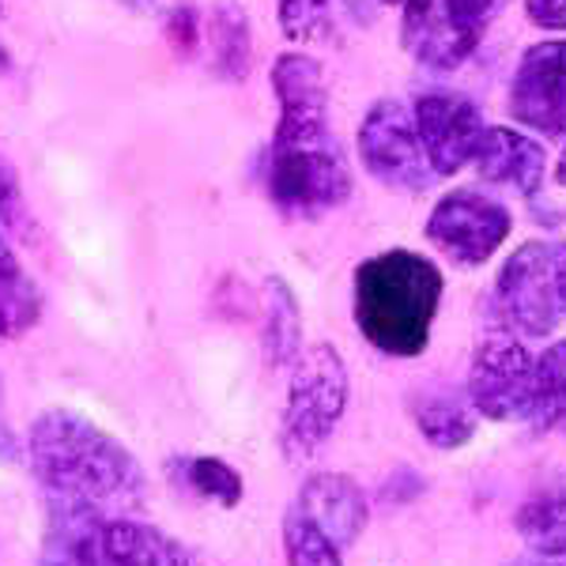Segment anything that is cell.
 <instances>
[{
    "label": "cell",
    "mask_w": 566,
    "mask_h": 566,
    "mask_svg": "<svg viewBox=\"0 0 566 566\" xmlns=\"http://www.w3.org/2000/svg\"><path fill=\"white\" fill-rule=\"evenodd\" d=\"M272 91L280 122L269 151V197L283 216L314 219L352 193L348 163L328 129L322 65L306 53H283L272 69Z\"/></svg>",
    "instance_id": "obj_1"
},
{
    "label": "cell",
    "mask_w": 566,
    "mask_h": 566,
    "mask_svg": "<svg viewBox=\"0 0 566 566\" xmlns=\"http://www.w3.org/2000/svg\"><path fill=\"white\" fill-rule=\"evenodd\" d=\"M27 461L45 510L57 514H125L144 499V469L133 450L72 408H45L27 431Z\"/></svg>",
    "instance_id": "obj_2"
},
{
    "label": "cell",
    "mask_w": 566,
    "mask_h": 566,
    "mask_svg": "<svg viewBox=\"0 0 566 566\" xmlns=\"http://www.w3.org/2000/svg\"><path fill=\"white\" fill-rule=\"evenodd\" d=\"M442 276L427 258L389 250L363 261L355 272V322L363 336L386 355H419L427 348Z\"/></svg>",
    "instance_id": "obj_3"
},
{
    "label": "cell",
    "mask_w": 566,
    "mask_h": 566,
    "mask_svg": "<svg viewBox=\"0 0 566 566\" xmlns=\"http://www.w3.org/2000/svg\"><path fill=\"white\" fill-rule=\"evenodd\" d=\"M45 559L61 566H193L175 536L125 514L45 510Z\"/></svg>",
    "instance_id": "obj_4"
},
{
    "label": "cell",
    "mask_w": 566,
    "mask_h": 566,
    "mask_svg": "<svg viewBox=\"0 0 566 566\" xmlns=\"http://www.w3.org/2000/svg\"><path fill=\"white\" fill-rule=\"evenodd\" d=\"M348 408V370L336 348L317 344L295 359L287 408H283L280 446L291 461H306L328 442Z\"/></svg>",
    "instance_id": "obj_5"
},
{
    "label": "cell",
    "mask_w": 566,
    "mask_h": 566,
    "mask_svg": "<svg viewBox=\"0 0 566 566\" xmlns=\"http://www.w3.org/2000/svg\"><path fill=\"white\" fill-rule=\"evenodd\" d=\"M405 8V45L431 69H458L476 50L499 0H389Z\"/></svg>",
    "instance_id": "obj_6"
},
{
    "label": "cell",
    "mask_w": 566,
    "mask_h": 566,
    "mask_svg": "<svg viewBox=\"0 0 566 566\" xmlns=\"http://www.w3.org/2000/svg\"><path fill=\"white\" fill-rule=\"evenodd\" d=\"M359 155H363V167L392 189L419 193V189L431 186L434 170L427 163L423 144H419L416 117L400 103H378L363 117Z\"/></svg>",
    "instance_id": "obj_7"
},
{
    "label": "cell",
    "mask_w": 566,
    "mask_h": 566,
    "mask_svg": "<svg viewBox=\"0 0 566 566\" xmlns=\"http://www.w3.org/2000/svg\"><path fill=\"white\" fill-rule=\"evenodd\" d=\"M510 234V216L495 200L461 189L438 200V208L427 219V239H431L446 258L458 264H480L499 250Z\"/></svg>",
    "instance_id": "obj_8"
},
{
    "label": "cell",
    "mask_w": 566,
    "mask_h": 566,
    "mask_svg": "<svg viewBox=\"0 0 566 566\" xmlns=\"http://www.w3.org/2000/svg\"><path fill=\"white\" fill-rule=\"evenodd\" d=\"M499 310L506 322L522 328L525 336H544L555 328L559 303H555V276H552V245L525 242L506 269L499 272Z\"/></svg>",
    "instance_id": "obj_9"
},
{
    "label": "cell",
    "mask_w": 566,
    "mask_h": 566,
    "mask_svg": "<svg viewBox=\"0 0 566 566\" xmlns=\"http://www.w3.org/2000/svg\"><path fill=\"white\" fill-rule=\"evenodd\" d=\"M472 405L491 419L528 416L533 405V359L510 336H488L476 348L469 374Z\"/></svg>",
    "instance_id": "obj_10"
},
{
    "label": "cell",
    "mask_w": 566,
    "mask_h": 566,
    "mask_svg": "<svg viewBox=\"0 0 566 566\" xmlns=\"http://www.w3.org/2000/svg\"><path fill=\"white\" fill-rule=\"evenodd\" d=\"M416 133L434 175H458L480 148L483 122L480 109L469 98L450 95V91H434V95L419 98Z\"/></svg>",
    "instance_id": "obj_11"
},
{
    "label": "cell",
    "mask_w": 566,
    "mask_h": 566,
    "mask_svg": "<svg viewBox=\"0 0 566 566\" xmlns=\"http://www.w3.org/2000/svg\"><path fill=\"white\" fill-rule=\"evenodd\" d=\"M510 109L544 136L566 129V42H544L525 53L510 91Z\"/></svg>",
    "instance_id": "obj_12"
},
{
    "label": "cell",
    "mask_w": 566,
    "mask_h": 566,
    "mask_svg": "<svg viewBox=\"0 0 566 566\" xmlns=\"http://www.w3.org/2000/svg\"><path fill=\"white\" fill-rule=\"evenodd\" d=\"M295 510L310 517L336 547H352L367 528V499H363L359 483L340 476V472H322V476H310L298 491Z\"/></svg>",
    "instance_id": "obj_13"
},
{
    "label": "cell",
    "mask_w": 566,
    "mask_h": 566,
    "mask_svg": "<svg viewBox=\"0 0 566 566\" xmlns=\"http://www.w3.org/2000/svg\"><path fill=\"white\" fill-rule=\"evenodd\" d=\"M472 163L488 181H502L522 193H536V186L544 181V148L510 129H483Z\"/></svg>",
    "instance_id": "obj_14"
},
{
    "label": "cell",
    "mask_w": 566,
    "mask_h": 566,
    "mask_svg": "<svg viewBox=\"0 0 566 566\" xmlns=\"http://www.w3.org/2000/svg\"><path fill=\"white\" fill-rule=\"evenodd\" d=\"M298 344H303V317L298 303L283 280H269V298H264V352H269L272 367H287L298 359Z\"/></svg>",
    "instance_id": "obj_15"
},
{
    "label": "cell",
    "mask_w": 566,
    "mask_h": 566,
    "mask_svg": "<svg viewBox=\"0 0 566 566\" xmlns=\"http://www.w3.org/2000/svg\"><path fill=\"white\" fill-rule=\"evenodd\" d=\"M170 472L178 476L181 488L193 491V495L205 502H216V506H223V510L242 502L239 469H231V464L219 458H208V453H200V458H178L170 464Z\"/></svg>",
    "instance_id": "obj_16"
},
{
    "label": "cell",
    "mask_w": 566,
    "mask_h": 566,
    "mask_svg": "<svg viewBox=\"0 0 566 566\" xmlns=\"http://www.w3.org/2000/svg\"><path fill=\"white\" fill-rule=\"evenodd\" d=\"M517 528L544 559H566V491L528 502L517 514Z\"/></svg>",
    "instance_id": "obj_17"
},
{
    "label": "cell",
    "mask_w": 566,
    "mask_h": 566,
    "mask_svg": "<svg viewBox=\"0 0 566 566\" xmlns=\"http://www.w3.org/2000/svg\"><path fill=\"white\" fill-rule=\"evenodd\" d=\"M208 31H212L216 69L231 80L245 76V65H250V27H245L242 8L234 0H219Z\"/></svg>",
    "instance_id": "obj_18"
},
{
    "label": "cell",
    "mask_w": 566,
    "mask_h": 566,
    "mask_svg": "<svg viewBox=\"0 0 566 566\" xmlns=\"http://www.w3.org/2000/svg\"><path fill=\"white\" fill-rule=\"evenodd\" d=\"M42 317V295L23 269L0 272V336L12 340Z\"/></svg>",
    "instance_id": "obj_19"
},
{
    "label": "cell",
    "mask_w": 566,
    "mask_h": 566,
    "mask_svg": "<svg viewBox=\"0 0 566 566\" xmlns=\"http://www.w3.org/2000/svg\"><path fill=\"white\" fill-rule=\"evenodd\" d=\"M283 552H287V566H344L340 547L298 510H291L283 522Z\"/></svg>",
    "instance_id": "obj_20"
},
{
    "label": "cell",
    "mask_w": 566,
    "mask_h": 566,
    "mask_svg": "<svg viewBox=\"0 0 566 566\" xmlns=\"http://www.w3.org/2000/svg\"><path fill=\"white\" fill-rule=\"evenodd\" d=\"M419 419V431L431 438L434 446H442V450H453V446H464L472 438V416L464 412L461 400L453 397H431L423 400V408L416 412Z\"/></svg>",
    "instance_id": "obj_21"
},
{
    "label": "cell",
    "mask_w": 566,
    "mask_h": 566,
    "mask_svg": "<svg viewBox=\"0 0 566 566\" xmlns=\"http://www.w3.org/2000/svg\"><path fill=\"white\" fill-rule=\"evenodd\" d=\"M328 8H333V0H280L283 34L295 42L314 39L322 31V23L328 20Z\"/></svg>",
    "instance_id": "obj_22"
},
{
    "label": "cell",
    "mask_w": 566,
    "mask_h": 566,
    "mask_svg": "<svg viewBox=\"0 0 566 566\" xmlns=\"http://www.w3.org/2000/svg\"><path fill=\"white\" fill-rule=\"evenodd\" d=\"M533 23L541 27H555V31H566V0H525Z\"/></svg>",
    "instance_id": "obj_23"
},
{
    "label": "cell",
    "mask_w": 566,
    "mask_h": 566,
    "mask_svg": "<svg viewBox=\"0 0 566 566\" xmlns=\"http://www.w3.org/2000/svg\"><path fill=\"white\" fill-rule=\"evenodd\" d=\"M15 208H20V181L0 155V219H15Z\"/></svg>",
    "instance_id": "obj_24"
},
{
    "label": "cell",
    "mask_w": 566,
    "mask_h": 566,
    "mask_svg": "<svg viewBox=\"0 0 566 566\" xmlns=\"http://www.w3.org/2000/svg\"><path fill=\"white\" fill-rule=\"evenodd\" d=\"M552 276H555V303L566 314V245L552 250Z\"/></svg>",
    "instance_id": "obj_25"
},
{
    "label": "cell",
    "mask_w": 566,
    "mask_h": 566,
    "mask_svg": "<svg viewBox=\"0 0 566 566\" xmlns=\"http://www.w3.org/2000/svg\"><path fill=\"white\" fill-rule=\"evenodd\" d=\"M0 458L4 461H15V438L8 434V427L0 423Z\"/></svg>",
    "instance_id": "obj_26"
},
{
    "label": "cell",
    "mask_w": 566,
    "mask_h": 566,
    "mask_svg": "<svg viewBox=\"0 0 566 566\" xmlns=\"http://www.w3.org/2000/svg\"><path fill=\"white\" fill-rule=\"evenodd\" d=\"M20 269V261H15V253L8 250V242L0 239V272H15Z\"/></svg>",
    "instance_id": "obj_27"
},
{
    "label": "cell",
    "mask_w": 566,
    "mask_h": 566,
    "mask_svg": "<svg viewBox=\"0 0 566 566\" xmlns=\"http://www.w3.org/2000/svg\"><path fill=\"white\" fill-rule=\"evenodd\" d=\"M555 178H559V186H566V148H563V159H559V175H555Z\"/></svg>",
    "instance_id": "obj_28"
},
{
    "label": "cell",
    "mask_w": 566,
    "mask_h": 566,
    "mask_svg": "<svg viewBox=\"0 0 566 566\" xmlns=\"http://www.w3.org/2000/svg\"><path fill=\"white\" fill-rule=\"evenodd\" d=\"M555 431H566V408H563V416L555 419Z\"/></svg>",
    "instance_id": "obj_29"
},
{
    "label": "cell",
    "mask_w": 566,
    "mask_h": 566,
    "mask_svg": "<svg viewBox=\"0 0 566 566\" xmlns=\"http://www.w3.org/2000/svg\"><path fill=\"white\" fill-rule=\"evenodd\" d=\"M0 65H4V45H0Z\"/></svg>",
    "instance_id": "obj_30"
}]
</instances>
